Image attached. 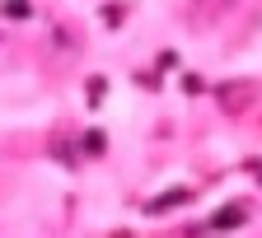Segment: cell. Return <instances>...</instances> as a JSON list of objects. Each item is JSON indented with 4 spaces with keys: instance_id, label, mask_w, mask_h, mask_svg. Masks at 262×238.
<instances>
[{
    "instance_id": "obj_1",
    "label": "cell",
    "mask_w": 262,
    "mask_h": 238,
    "mask_svg": "<svg viewBox=\"0 0 262 238\" xmlns=\"http://www.w3.org/2000/svg\"><path fill=\"white\" fill-rule=\"evenodd\" d=\"M5 14H19V19H24V14H28V0H5Z\"/></svg>"
}]
</instances>
